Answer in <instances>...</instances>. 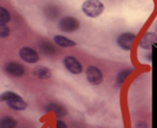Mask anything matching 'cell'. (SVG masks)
I'll use <instances>...</instances> for the list:
<instances>
[{"instance_id": "cell-1", "label": "cell", "mask_w": 157, "mask_h": 128, "mask_svg": "<svg viewBox=\"0 0 157 128\" xmlns=\"http://www.w3.org/2000/svg\"><path fill=\"white\" fill-rule=\"evenodd\" d=\"M104 9L105 6L103 2L99 0H86L81 6V10L85 13V15L91 18L101 16L104 12Z\"/></svg>"}, {"instance_id": "cell-2", "label": "cell", "mask_w": 157, "mask_h": 128, "mask_svg": "<svg viewBox=\"0 0 157 128\" xmlns=\"http://www.w3.org/2000/svg\"><path fill=\"white\" fill-rule=\"evenodd\" d=\"M79 27H80L79 21L72 16H65L59 21V28L61 31L64 32H75L79 29Z\"/></svg>"}, {"instance_id": "cell-3", "label": "cell", "mask_w": 157, "mask_h": 128, "mask_svg": "<svg viewBox=\"0 0 157 128\" xmlns=\"http://www.w3.org/2000/svg\"><path fill=\"white\" fill-rule=\"evenodd\" d=\"M137 35L132 32H124L118 37L117 40V43H118L119 47L123 50H126V51H129L132 50V44H134L135 40H136Z\"/></svg>"}, {"instance_id": "cell-4", "label": "cell", "mask_w": 157, "mask_h": 128, "mask_svg": "<svg viewBox=\"0 0 157 128\" xmlns=\"http://www.w3.org/2000/svg\"><path fill=\"white\" fill-rule=\"evenodd\" d=\"M86 75H87V80L89 81L90 85H98L103 82V79H104L103 73H101V70H99L98 67H96V66H93V65L89 66V67L87 68Z\"/></svg>"}, {"instance_id": "cell-5", "label": "cell", "mask_w": 157, "mask_h": 128, "mask_svg": "<svg viewBox=\"0 0 157 128\" xmlns=\"http://www.w3.org/2000/svg\"><path fill=\"white\" fill-rule=\"evenodd\" d=\"M63 64L65 66V68L68 70L70 73L74 75H79L82 73V64L79 62L75 57L72 56H66L65 58L63 59Z\"/></svg>"}, {"instance_id": "cell-6", "label": "cell", "mask_w": 157, "mask_h": 128, "mask_svg": "<svg viewBox=\"0 0 157 128\" xmlns=\"http://www.w3.org/2000/svg\"><path fill=\"white\" fill-rule=\"evenodd\" d=\"M156 43H157V34L155 32L147 31L142 35V37L139 41V48L149 50Z\"/></svg>"}, {"instance_id": "cell-7", "label": "cell", "mask_w": 157, "mask_h": 128, "mask_svg": "<svg viewBox=\"0 0 157 128\" xmlns=\"http://www.w3.org/2000/svg\"><path fill=\"white\" fill-rule=\"evenodd\" d=\"M19 57H21V59L23 61H25V62H27V63H30V64L36 63L40 59L37 52L30 47L21 48V50H19Z\"/></svg>"}, {"instance_id": "cell-8", "label": "cell", "mask_w": 157, "mask_h": 128, "mask_svg": "<svg viewBox=\"0 0 157 128\" xmlns=\"http://www.w3.org/2000/svg\"><path fill=\"white\" fill-rule=\"evenodd\" d=\"M6 72L14 77H21L25 74V67L17 62H10L6 65Z\"/></svg>"}, {"instance_id": "cell-9", "label": "cell", "mask_w": 157, "mask_h": 128, "mask_svg": "<svg viewBox=\"0 0 157 128\" xmlns=\"http://www.w3.org/2000/svg\"><path fill=\"white\" fill-rule=\"evenodd\" d=\"M46 111L47 112H54L58 119L64 118L67 114V110L63 107V106L59 105V104H49L46 106Z\"/></svg>"}, {"instance_id": "cell-10", "label": "cell", "mask_w": 157, "mask_h": 128, "mask_svg": "<svg viewBox=\"0 0 157 128\" xmlns=\"http://www.w3.org/2000/svg\"><path fill=\"white\" fill-rule=\"evenodd\" d=\"M54 42L57 45L62 48H68V47H74V46H76V43H75L74 41L67 39L66 36H63V35H55Z\"/></svg>"}, {"instance_id": "cell-11", "label": "cell", "mask_w": 157, "mask_h": 128, "mask_svg": "<svg viewBox=\"0 0 157 128\" xmlns=\"http://www.w3.org/2000/svg\"><path fill=\"white\" fill-rule=\"evenodd\" d=\"M6 104H8V107L14 111H23L27 108V103L24 101L21 98L12 99V100L6 101Z\"/></svg>"}, {"instance_id": "cell-12", "label": "cell", "mask_w": 157, "mask_h": 128, "mask_svg": "<svg viewBox=\"0 0 157 128\" xmlns=\"http://www.w3.org/2000/svg\"><path fill=\"white\" fill-rule=\"evenodd\" d=\"M33 75L39 79H49L52 77V72L45 66H36L33 70Z\"/></svg>"}, {"instance_id": "cell-13", "label": "cell", "mask_w": 157, "mask_h": 128, "mask_svg": "<svg viewBox=\"0 0 157 128\" xmlns=\"http://www.w3.org/2000/svg\"><path fill=\"white\" fill-rule=\"evenodd\" d=\"M134 72V68H125V70H121L118 75H117V83H116V87L117 88H120L121 85L124 83V81L126 79L128 78L132 73Z\"/></svg>"}, {"instance_id": "cell-14", "label": "cell", "mask_w": 157, "mask_h": 128, "mask_svg": "<svg viewBox=\"0 0 157 128\" xmlns=\"http://www.w3.org/2000/svg\"><path fill=\"white\" fill-rule=\"evenodd\" d=\"M16 126V120H14L11 116H4L0 120V128H15Z\"/></svg>"}, {"instance_id": "cell-15", "label": "cell", "mask_w": 157, "mask_h": 128, "mask_svg": "<svg viewBox=\"0 0 157 128\" xmlns=\"http://www.w3.org/2000/svg\"><path fill=\"white\" fill-rule=\"evenodd\" d=\"M17 98H21L18 94L14 93V92H4L0 95V101H9V100H12V99H17Z\"/></svg>"}, {"instance_id": "cell-16", "label": "cell", "mask_w": 157, "mask_h": 128, "mask_svg": "<svg viewBox=\"0 0 157 128\" xmlns=\"http://www.w3.org/2000/svg\"><path fill=\"white\" fill-rule=\"evenodd\" d=\"M11 21V15L10 12L3 6H0V23L6 24Z\"/></svg>"}, {"instance_id": "cell-17", "label": "cell", "mask_w": 157, "mask_h": 128, "mask_svg": "<svg viewBox=\"0 0 157 128\" xmlns=\"http://www.w3.org/2000/svg\"><path fill=\"white\" fill-rule=\"evenodd\" d=\"M10 32H11V30H10V28L6 26V24L0 23V37H1V39L9 36Z\"/></svg>"}, {"instance_id": "cell-18", "label": "cell", "mask_w": 157, "mask_h": 128, "mask_svg": "<svg viewBox=\"0 0 157 128\" xmlns=\"http://www.w3.org/2000/svg\"><path fill=\"white\" fill-rule=\"evenodd\" d=\"M56 128H67V126H66V124L63 122V121L57 120V122H56Z\"/></svg>"}, {"instance_id": "cell-19", "label": "cell", "mask_w": 157, "mask_h": 128, "mask_svg": "<svg viewBox=\"0 0 157 128\" xmlns=\"http://www.w3.org/2000/svg\"><path fill=\"white\" fill-rule=\"evenodd\" d=\"M136 128H149V127H147V124L144 121H139L136 124Z\"/></svg>"}, {"instance_id": "cell-20", "label": "cell", "mask_w": 157, "mask_h": 128, "mask_svg": "<svg viewBox=\"0 0 157 128\" xmlns=\"http://www.w3.org/2000/svg\"><path fill=\"white\" fill-rule=\"evenodd\" d=\"M156 32H157V27H156Z\"/></svg>"}]
</instances>
